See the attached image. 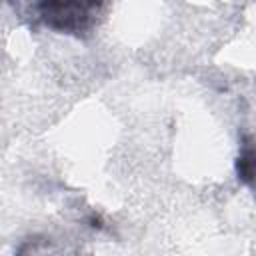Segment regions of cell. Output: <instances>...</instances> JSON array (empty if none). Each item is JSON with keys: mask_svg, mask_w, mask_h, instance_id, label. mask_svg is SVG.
<instances>
[{"mask_svg": "<svg viewBox=\"0 0 256 256\" xmlns=\"http://www.w3.org/2000/svg\"><path fill=\"white\" fill-rule=\"evenodd\" d=\"M100 2H76V0H48L34 6L36 18L52 32L84 36L96 22Z\"/></svg>", "mask_w": 256, "mask_h": 256, "instance_id": "1", "label": "cell"}, {"mask_svg": "<svg viewBox=\"0 0 256 256\" xmlns=\"http://www.w3.org/2000/svg\"><path fill=\"white\" fill-rule=\"evenodd\" d=\"M234 170H236L238 182H242L248 188H256V138L248 132L240 136Z\"/></svg>", "mask_w": 256, "mask_h": 256, "instance_id": "2", "label": "cell"}]
</instances>
